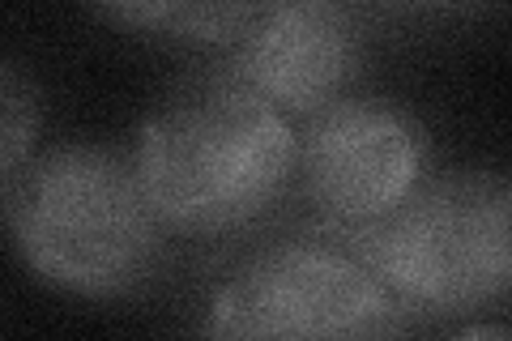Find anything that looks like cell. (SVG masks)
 <instances>
[{
	"instance_id": "obj_1",
	"label": "cell",
	"mask_w": 512,
	"mask_h": 341,
	"mask_svg": "<svg viewBox=\"0 0 512 341\" xmlns=\"http://www.w3.org/2000/svg\"><path fill=\"white\" fill-rule=\"evenodd\" d=\"M133 167L167 231L222 235L278 201L295 175V133L274 103L218 69L150 111Z\"/></svg>"
},
{
	"instance_id": "obj_2",
	"label": "cell",
	"mask_w": 512,
	"mask_h": 341,
	"mask_svg": "<svg viewBox=\"0 0 512 341\" xmlns=\"http://www.w3.org/2000/svg\"><path fill=\"white\" fill-rule=\"evenodd\" d=\"M5 209L30 273L82 299L137 290L163 252L167 226L133 158L103 145H64L39 158Z\"/></svg>"
},
{
	"instance_id": "obj_3",
	"label": "cell",
	"mask_w": 512,
	"mask_h": 341,
	"mask_svg": "<svg viewBox=\"0 0 512 341\" xmlns=\"http://www.w3.org/2000/svg\"><path fill=\"white\" fill-rule=\"evenodd\" d=\"M359 261L414 312H478L512 282V192L495 171L419 184L359 231Z\"/></svg>"
},
{
	"instance_id": "obj_4",
	"label": "cell",
	"mask_w": 512,
	"mask_h": 341,
	"mask_svg": "<svg viewBox=\"0 0 512 341\" xmlns=\"http://www.w3.org/2000/svg\"><path fill=\"white\" fill-rule=\"evenodd\" d=\"M402 303L355 256L316 243L261 252L218 290L210 337H384Z\"/></svg>"
},
{
	"instance_id": "obj_5",
	"label": "cell",
	"mask_w": 512,
	"mask_h": 341,
	"mask_svg": "<svg viewBox=\"0 0 512 341\" xmlns=\"http://www.w3.org/2000/svg\"><path fill=\"white\" fill-rule=\"evenodd\" d=\"M295 171L316 214L359 235L423 184L427 133L393 103L333 99L295 141Z\"/></svg>"
},
{
	"instance_id": "obj_6",
	"label": "cell",
	"mask_w": 512,
	"mask_h": 341,
	"mask_svg": "<svg viewBox=\"0 0 512 341\" xmlns=\"http://www.w3.org/2000/svg\"><path fill=\"white\" fill-rule=\"evenodd\" d=\"M367 52L350 0H248L244 22L222 43V73L286 111L342 99Z\"/></svg>"
},
{
	"instance_id": "obj_7",
	"label": "cell",
	"mask_w": 512,
	"mask_h": 341,
	"mask_svg": "<svg viewBox=\"0 0 512 341\" xmlns=\"http://www.w3.org/2000/svg\"><path fill=\"white\" fill-rule=\"evenodd\" d=\"M94 5L137 35L201 47H222L248 13V0H94Z\"/></svg>"
},
{
	"instance_id": "obj_8",
	"label": "cell",
	"mask_w": 512,
	"mask_h": 341,
	"mask_svg": "<svg viewBox=\"0 0 512 341\" xmlns=\"http://www.w3.org/2000/svg\"><path fill=\"white\" fill-rule=\"evenodd\" d=\"M43 133V94L22 64L0 56V205L13 201V192L35 167Z\"/></svg>"
}]
</instances>
